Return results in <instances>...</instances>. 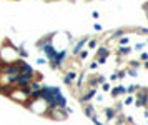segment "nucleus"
I'll return each instance as SVG.
<instances>
[{
	"instance_id": "f257e3e1",
	"label": "nucleus",
	"mask_w": 148,
	"mask_h": 125,
	"mask_svg": "<svg viewBox=\"0 0 148 125\" xmlns=\"http://www.w3.org/2000/svg\"><path fill=\"white\" fill-rule=\"evenodd\" d=\"M87 42H88V37H83V39L77 43V47L73 48V53H80V52H82V48H83V45H85Z\"/></svg>"
},
{
	"instance_id": "f03ea898",
	"label": "nucleus",
	"mask_w": 148,
	"mask_h": 125,
	"mask_svg": "<svg viewBox=\"0 0 148 125\" xmlns=\"http://www.w3.org/2000/svg\"><path fill=\"white\" fill-rule=\"evenodd\" d=\"M75 78H77V74H75L73 70H70V72H67V74H65V84H68V85H70V84H72Z\"/></svg>"
},
{
	"instance_id": "7ed1b4c3",
	"label": "nucleus",
	"mask_w": 148,
	"mask_h": 125,
	"mask_svg": "<svg viewBox=\"0 0 148 125\" xmlns=\"http://www.w3.org/2000/svg\"><path fill=\"white\" fill-rule=\"evenodd\" d=\"M97 55H98V58H107V55H108V48L100 47L98 50H97Z\"/></svg>"
},
{
	"instance_id": "20e7f679",
	"label": "nucleus",
	"mask_w": 148,
	"mask_h": 125,
	"mask_svg": "<svg viewBox=\"0 0 148 125\" xmlns=\"http://www.w3.org/2000/svg\"><path fill=\"white\" fill-rule=\"evenodd\" d=\"M19 53H20V55H22V57H25V55H27V52H25L23 48H20V50H19Z\"/></svg>"
},
{
	"instance_id": "39448f33",
	"label": "nucleus",
	"mask_w": 148,
	"mask_h": 125,
	"mask_svg": "<svg viewBox=\"0 0 148 125\" xmlns=\"http://www.w3.org/2000/svg\"><path fill=\"white\" fill-rule=\"evenodd\" d=\"M95 45H97V42H95V40H92V42H90V48H93Z\"/></svg>"
},
{
	"instance_id": "423d86ee",
	"label": "nucleus",
	"mask_w": 148,
	"mask_h": 125,
	"mask_svg": "<svg viewBox=\"0 0 148 125\" xmlns=\"http://www.w3.org/2000/svg\"><path fill=\"white\" fill-rule=\"evenodd\" d=\"M147 13H148V10H147Z\"/></svg>"
}]
</instances>
